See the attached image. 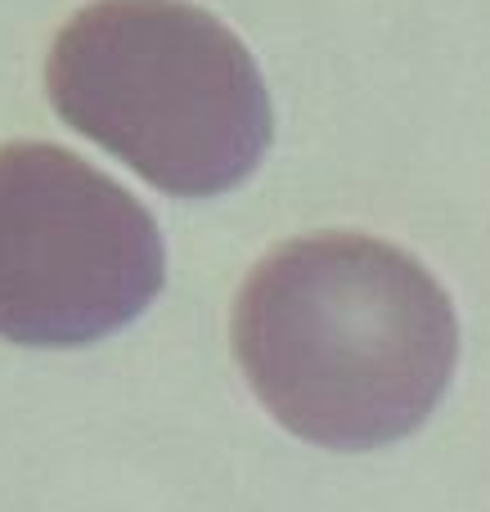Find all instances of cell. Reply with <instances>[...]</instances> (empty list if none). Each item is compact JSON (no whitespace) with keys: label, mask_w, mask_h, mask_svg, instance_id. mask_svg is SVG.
Listing matches in <instances>:
<instances>
[{"label":"cell","mask_w":490,"mask_h":512,"mask_svg":"<svg viewBox=\"0 0 490 512\" xmlns=\"http://www.w3.org/2000/svg\"><path fill=\"white\" fill-rule=\"evenodd\" d=\"M167 279V248L113 176L41 140L0 144V337L72 346L126 328Z\"/></svg>","instance_id":"3957f363"},{"label":"cell","mask_w":490,"mask_h":512,"mask_svg":"<svg viewBox=\"0 0 490 512\" xmlns=\"http://www.w3.org/2000/svg\"><path fill=\"white\" fill-rule=\"evenodd\" d=\"M234 351L279 427L329 450H374L428 423L455 373L459 324L410 252L311 234L248 274Z\"/></svg>","instance_id":"6da1fadb"},{"label":"cell","mask_w":490,"mask_h":512,"mask_svg":"<svg viewBox=\"0 0 490 512\" xmlns=\"http://www.w3.org/2000/svg\"><path fill=\"white\" fill-rule=\"evenodd\" d=\"M45 86L72 131L162 194H225L266 158L270 95L257 59L185 0L77 9L50 45Z\"/></svg>","instance_id":"7a4b0ae2"}]
</instances>
